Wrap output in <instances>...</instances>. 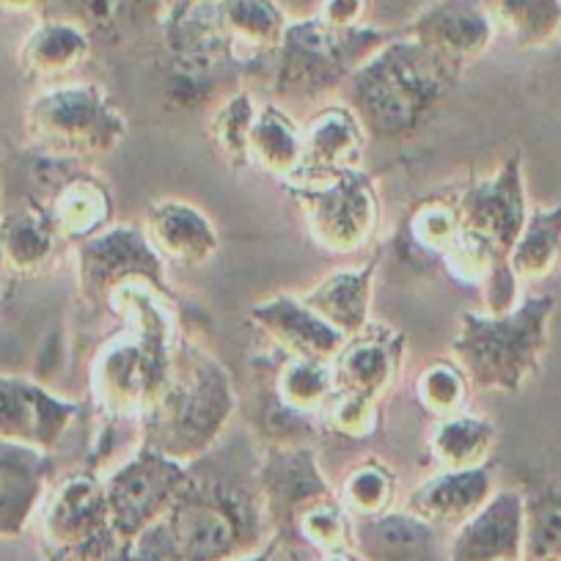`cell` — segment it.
Returning <instances> with one entry per match:
<instances>
[{"label":"cell","instance_id":"43","mask_svg":"<svg viewBox=\"0 0 561 561\" xmlns=\"http://www.w3.org/2000/svg\"><path fill=\"white\" fill-rule=\"evenodd\" d=\"M366 14H369V0H320L314 18L331 28L350 31L366 25Z\"/></svg>","mask_w":561,"mask_h":561},{"label":"cell","instance_id":"6","mask_svg":"<svg viewBox=\"0 0 561 561\" xmlns=\"http://www.w3.org/2000/svg\"><path fill=\"white\" fill-rule=\"evenodd\" d=\"M391 34L371 25L331 28L322 20H295L273 56V94L284 105H314L344 89L350 75L380 50Z\"/></svg>","mask_w":561,"mask_h":561},{"label":"cell","instance_id":"12","mask_svg":"<svg viewBox=\"0 0 561 561\" xmlns=\"http://www.w3.org/2000/svg\"><path fill=\"white\" fill-rule=\"evenodd\" d=\"M187 477L191 466L140 444L105 477L107 510L118 537L133 542L163 520Z\"/></svg>","mask_w":561,"mask_h":561},{"label":"cell","instance_id":"39","mask_svg":"<svg viewBox=\"0 0 561 561\" xmlns=\"http://www.w3.org/2000/svg\"><path fill=\"white\" fill-rule=\"evenodd\" d=\"M460 207H457V193H433V196L421 198L408 218V234L421 251L444 256L457 240H460Z\"/></svg>","mask_w":561,"mask_h":561},{"label":"cell","instance_id":"4","mask_svg":"<svg viewBox=\"0 0 561 561\" xmlns=\"http://www.w3.org/2000/svg\"><path fill=\"white\" fill-rule=\"evenodd\" d=\"M174 561H231L264 548L275 528L253 484L218 477L193 462L191 477L160 520Z\"/></svg>","mask_w":561,"mask_h":561},{"label":"cell","instance_id":"38","mask_svg":"<svg viewBox=\"0 0 561 561\" xmlns=\"http://www.w3.org/2000/svg\"><path fill=\"white\" fill-rule=\"evenodd\" d=\"M471 388V380L455 358L430 360L427 366H421L419 377H415V399H419L421 410L433 415L435 421L462 413Z\"/></svg>","mask_w":561,"mask_h":561},{"label":"cell","instance_id":"27","mask_svg":"<svg viewBox=\"0 0 561 561\" xmlns=\"http://www.w3.org/2000/svg\"><path fill=\"white\" fill-rule=\"evenodd\" d=\"M215 14L234 64L273 58L289 28L287 14L275 0H218Z\"/></svg>","mask_w":561,"mask_h":561},{"label":"cell","instance_id":"15","mask_svg":"<svg viewBox=\"0 0 561 561\" xmlns=\"http://www.w3.org/2000/svg\"><path fill=\"white\" fill-rule=\"evenodd\" d=\"M80 404L28 377L0 375V440L53 451L78 419Z\"/></svg>","mask_w":561,"mask_h":561},{"label":"cell","instance_id":"10","mask_svg":"<svg viewBox=\"0 0 561 561\" xmlns=\"http://www.w3.org/2000/svg\"><path fill=\"white\" fill-rule=\"evenodd\" d=\"M304 213V224L314 245L333 256L364 251L380 226V196L364 169H350L325 182L284 185Z\"/></svg>","mask_w":561,"mask_h":561},{"label":"cell","instance_id":"34","mask_svg":"<svg viewBox=\"0 0 561 561\" xmlns=\"http://www.w3.org/2000/svg\"><path fill=\"white\" fill-rule=\"evenodd\" d=\"M275 402H280L295 415L317 419L322 404L328 402L333 386L331 360L317 358H284L275 371Z\"/></svg>","mask_w":561,"mask_h":561},{"label":"cell","instance_id":"18","mask_svg":"<svg viewBox=\"0 0 561 561\" xmlns=\"http://www.w3.org/2000/svg\"><path fill=\"white\" fill-rule=\"evenodd\" d=\"M67 242L36 198L3 187L0 207V262L14 275H42L56 264Z\"/></svg>","mask_w":561,"mask_h":561},{"label":"cell","instance_id":"23","mask_svg":"<svg viewBox=\"0 0 561 561\" xmlns=\"http://www.w3.org/2000/svg\"><path fill=\"white\" fill-rule=\"evenodd\" d=\"M53 482L50 451L0 440V539L28 528Z\"/></svg>","mask_w":561,"mask_h":561},{"label":"cell","instance_id":"5","mask_svg":"<svg viewBox=\"0 0 561 561\" xmlns=\"http://www.w3.org/2000/svg\"><path fill=\"white\" fill-rule=\"evenodd\" d=\"M553 309V295H528L506 314L462 311L451 358L479 391L520 393L542 364Z\"/></svg>","mask_w":561,"mask_h":561},{"label":"cell","instance_id":"45","mask_svg":"<svg viewBox=\"0 0 561 561\" xmlns=\"http://www.w3.org/2000/svg\"><path fill=\"white\" fill-rule=\"evenodd\" d=\"M548 50V83H553V89L561 94V42H553Z\"/></svg>","mask_w":561,"mask_h":561},{"label":"cell","instance_id":"48","mask_svg":"<svg viewBox=\"0 0 561 561\" xmlns=\"http://www.w3.org/2000/svg\"><path fill=\"white\" fill-rule=\"evenodd\" d=\"M204 3H218V0H169V9H180V7H204Z\"/></svg>","mask_w":561,"mask_h":561},{"label":"cell","instance_id":"47","mask_svg":"<svg viewBox=\"0 0 561 561\" xmlns=\"http://www.w3.org/2000/svg\"><path fill=\"white\" fill-rule=\"evenodd\" d=\"M320 561H364L355 550H336V553H322Z\"/></svg>","mask_w":561,"mask_h":561},{"label":"cell","instance_id":"46","mask_svg":"<svg viewBox=\"0 0 561 561\" xmlns=\"http://www.w3.org/2000/svg\"><path fill=\"white\" fill-rule=\"evenodd\" d=\"M278 542H280V534H275V537L270 539V542L264 545V548H259V550H253V553L240 556V559H231V561H273Z\"/></svg>","mask_w":561,"mask_h":561},{"label":"cell","instance_id":"1","mask_svg":"<svg viewBox=\"0 0 561 561\" xmlns=\"http://www.w3.org/2000/svg\"><path fill=\"white\" fill-rule=\"evenodd\" d=\"M171 304L174 298L147 284H129L107 304L124 331L96 350L89 371L91 399L107 419L138 424L158 397L180 336Z\"/></svg>","mask_w":561,"mask_h":561},{"label":"cell","instance_id":"33","mask_svg":"<svg viewBox=\"0 0 561 561\" xmlns=\"http://www.w3.org/2000/svg\"><path fill=\"white\" fill-rule=\"evenodd\" d=\"M510 264L520 280H545L561 267V204L528 213Z\"/></svg>","mask_w":561,"mask_h":561},{"label":"cell","instance_id":"19","mask_svg":"<svg viewBox=\"0 0 561 561\" xmlns=\"http://www.w3.org/2000/svg\"><path fill=\"white\" fill-rule=\"evenodd\" d=\"M251 322L270 344L284 353V358H317L333 360L344 347L347 336L328 325L304 298L275 295L251 309Z\"/></svg>","mask_w":561,"mask_h":561},{"label":"cell","instance_id":"17","mask_svg":"<svg viewBox=\"0 0 561 561\" xmlns=\"http://www.w3.org/2000/svg\"><path fill=\"white\" fill-rule=\"evenodd\" d=\"M404 360V336L386 322H369L339 350L333 366V386L380 402L399 380Z\"/></svg>","mask_w":561,"mask_h":561},{"label":"cell","instance_id":"41","mask_svg":"<svg viewBox=\"0 0 561 561\" xmlns=\"http://www.w3.org/2000/svg\"><path fill=\"white\" fill-rule=\"evenodd\" d=\"M317 421L328 435L344 440H366L380 430V402L364 393L333 388L328 402L317 413Z\"/></svg>","mask_w":561,"mask_h":561},{"label":"cell","instance_id":"35","mask_svg":"<svg viewBox=\"0 0 561 561\" xmlns=\"http://www.w3.org/2000/svg\"><path fill=\"white\" fill-rule=\"evenodd\" d=\"M259 116V105L248 91H234L215 107L209 118V140H213L215 154L224 160L229 169L240 171L251 165V129Z\"/></svg>","mask_w":561,"mask_h":561},{"label":"cell","instance_id":"22","mask_svg":"<svg viewBox=\"0 0 561 561\" xmlns=\"http://www.w3.org/2000/svg\"><path fill=\"white\" fill-rule=\"evenodd\" d=\"M449 561H523V493L501 490L449 542Z\"/></svg>","mask_w":561,"mask_h":561},{"label":"cell","instance_id":"14","mask_svg":"<svg viewBox=\"0 0 561 561\" xmlns=\"http://www.w3.org/2000/svg\"><path fill=\"white\" fill-rule=\"evenodd\" d=\"M256 484L270 523L280 537L306 506L336 493L322 473L317 451L295 440H275L264 449L256 466Z\"/></svg>","mask_w":561,"mask_h":561},{"label":"cell","instance_id":"8","mask_svg":"<svg viewBox=\"0 0 561 561\" xmlns=\"http://www.w3.org/2000/svg\"><path fill=\"white\" fill-rule=\"evenodd\" d=\"M36 520L45 561H107L127 545L111 523L105 479L91 468L50 482Z\"/></svg>","mask_w":561,"mask_h":561},{"label":"cell","instance_id":"20","mask_svg":"<svg viewBox=\"0 0 561 561\" xmlns=\"http://www.w3.org/2000/svg\"><path fill=\"white\" fill-rule=\"evenodd\" d=\"M366 138L369 135L350 105H322L304 124V163L293 182H325L360 169Z\"/></svg>","mask_w":561,"mask_h":561},{"label":"cell","instance_id":"36","mask_svg":"<svg viewBox=\"0 0 561 561\" xmlns=\"http://www.w3.org/2000/svg\"><path fill=\"white\" fill-rule=\"evenodd\" d=\"M561 559V490L542 484L523 493V561Z\"/></svg>","mask_w":561,"mask_h":561},{"label":"cell","instance_id":"31","mask_svg":"<svg viewBox=\"0 0 561 561\" xmlns=\"http://www.w3.org/2000/svg\"><path fill=\"white\" fill-rule=\"evenodd\" d=\"M495 34L517 50H545L559 39L561 0H482Z\"/></svg>","mask_w":561,"mask_h":561},{"label":"cell","instance_id":"21","mask_svg":"<svg viewBox=\"0 0 561 561\" xmlns=\"http://www.w3.org/2000/svg\"><path fill=\"white\" fill-rule=\"evenodd\" d=\"M353 550L364 561H449L440 528L408 510L355 517Z\"/></svg>","mask_w":561,"mask_h":561},{"label":"cell","instance_id":"29","mask_svg":"<svg viewBox=\"0 0 561 561\" xmlns=\"http://www.w3.org/2000/svg\"><path fill=\"white\" fill-rule=\"evenodd\" d=\"M377 264H364L355 270H339L322 278L314 289L304 295V304L311 306L328 325L344 336H355L371 322V287H375Z\"/></svg>","mask_w":561,"mask_h":561},{"label":"cell","instance_id":"25","mask_svg":"<svg viewBox=\"0 0 561 561\" xmlns=\"http://www.w3.org/2000/svg\"><path fill=\"white\" fill-rule=\"evenodd\" d=\"M490 495H493V477L488 466L438 471L408 495L404 510L438 528H460L468 517L488 504Z\"/></svg>","mask_w":561,"mask_h":561},{"label":"cell","instance_id":"13","mask_svg":"<svg viewBox=\"0 0 561 561\" xmlns=\"http://www.w3.org/2000/svg\"><path fill=\"white\" fill-rule=\"evenodd\" d=\"M462 234L477 240L495 256L510 259L523 226L528 220L526 169L523 154L515 152L493 171V176L479 180L457 193Z\"/></svg>","mask_w":561,"mask_h":561},{"label":"cell","instance_id":"49","mask_svg":"<svg viewBox=\"0 0 561 561\" xmlns=\"http://www.w3.org/2000/svg\"><path fill=\"white\" fill-rule=\"evenodd\" d=\"M542 561H561V559H542Z\"/></svg>","mask_w":561,"mask_h":561},{"label":"cell","instance_id":"26","mask_svg":"<svg viewBox=\"0 0 561 561\" xmlns=\"http://www.w3.org/2000/svg\"><path fill=\"white\" fill-rule=\"evenodd\" d=\"M50 14L83 25L94 42H127L163 31L169 0H53Z\"/></svg>","mask_w":561,"mask_h":561},{"label":"cell","instance_id":"30","mask_svg":"<svg viewBox=\"0 0 561 561\" xmlns=\"http://www.w3.org/2000/svg\"><path fill=\"white\" fill-rule=\"evenodd\" d=\"M251 165L278 182H293L304 163V124L293 118L287 107L259 105V116L251 129Z\"/></svg>","mask_w":561,"mask_h":561},{"label":"cell","instance_id":"11","mask_svg":"<svg viewBox=\"0 0 561 561\" xmlns=\"http://www.w3.org/2000/svg\"><path fill=\"white\" fill-rule=\"evenodd\" d=\"M78 293L91 309H107L113 295L129 284H147L174 298L165 259L149 240L144 226H107L75 248Z\"/></svg>","mask_w":561,"mask_h":561},{"label":"cell","instance_id":"2","mask_svg":"<svg viewBox=\"0 0 561 561\" xmlns=\"http://www.w3.org/2000/svg\"><path fill=\"white\" fill-rule=\"evenodd\" d=\"M237 410L229 369L196 336L180 331L158 397L140 415V444L193 466L218 446Z\"/></svg>","mask_w":561,"mask_h":561},{"label":"cell","instance_id":"24","mask_svg":"<svg viewBox=\"0 0 561 561\" xmlns=\"http://www.w3.org/2000/svg\"><path fill=\"white\" fill-rule=\"evenodd\" d=\"M144 229L160 256L176 267H204L220 251V237L213 220L182 198H158L149 204Z\"/></svg>","mask_w":561,"mask_h":561},{"label":"cell","instance_id":"42","mask_svg":"<svg viewBox=\"0 0 561 561\" xmlns=\"http://www.w3.org/2000/svg\"><path fill=\"white\" fill-rule=\"evenodd\" d=\"M107 561H174V553H171V545L169 539H165L163 526L154 523L149 531H144L138 539L124 545V548Z\"/></svg>","mask_w":561,"mask_h":561},{"label":"cell","instance_id":"32","mask_svg":"<svg viewBox=\"0 0 561 561\" xmlns=\"http://www.w3.org/2000/svg\"><path fill=\"white\" fill-rule=\"evenodd\" d=\"M495 444V427L488 419L468 415L466 410L449 419H438L430 433V457L440 471L482 468Z\"/></svg>","mask_w":561,"mask_h":561},{"label":"cell","instance_id":"7","mask_svg":"<svg viewBox=\"0 0 561 561\" xmlns=\"http://www.w3.org/2000/svg\"><path fill=\"white\" fill-rule=\"evenodd\" d=\"M127 116L96 83H58L25 105L31 152L61 160H91L116 152L127 138Z\"/></svg>","mask_w":561,"mask_h":561},{"label":"cell","instance_id":"28","mask_svg":"<svg viewBox=\"0 0 561 561\" xmlns=\"http://www.w3.org/2000/svg\"><path fill=\"white\" fill-rule=\"evenodd\" d=\"M94 50V39L83 25L67 18H42L18 50V64L25 78L56 83L83 67Z\"/></svg>","mask_w":561,"mask_h":561},{"label":"cell","instance_id":"3","mask_svg":"<svg viewBox=\"0 0 561 561\" xmlns=\"http://www.w3.org/2000/svg\"><path fill=\"white\" fill-rule=\"evenodd\" d=\"M460 69L410 39H388L344 83V105L358 116L366 135L399 140L413 135L446 100Z\"/></svg>","mask_w":561,"mask_h":561},{"label":"cell","instance_id":"37","mask_svg":"<svg viewBox=\"0 0 561 561\" xmlns=\"http://www.w3.org/2000/svg\"><path fill=\"white\" fill-rule=\"evenodd\" d=\"M339 501L353 517H375L391 510L397 499V473L382 460H360L344 473L336 490Z\"/></svg>","mask_w":561,"mask_h":561},{"label":"cell","instance_id":"40","mask_svg":"<svg viewBox=\"0 0 561 561\" xmlns=\"http://www.w3.org/2000/svg\"><path fill=\"white\" fill-rule=\"evenodd\" d=\"M353 523L355 517L350 515L347 506L339 501V495H325V499L314 501L306 506L298 517H295L293 528L306 545L322 553H336V550H353Z\"/></svg>","mask_w":561,"mask_h":561},{"label":"cell","instance_id":"44","mask_svg":"<svg viewBox=\"0 0 561 561\" xmlns=\"http://www.w3.org/2000/svg\"><path fill=\"white\" fill-rule=\"evenodd\" d=\"M53 0H0V18H47Z\"/></svg>","mask_w":561,"mask_h":561},{"label":"cell","instance_id":"16","mask_svg":"<svg viewBox=\"0 0 561 561\" xmlns=\"http://www.w3.org/2000/svg\"><path fill=\"white\" fill-rule=\"evenodd\" d=\"M404 34L460 72L482 58L495 39L482 0H435L419 12Z\"/></svg>","mask_w":561,"mask_h":561},{"label":"cell","instance_id":"9","mask_svg":"<svg viewBox=\"0 0 561 561\" xmlns=\"http://www.w3.org/2000/svg\"><path fill=\"white\" fill-rule=\"evenodd\" d=\"M83 160H61L31 152L7 169L9 191L28 193L45 207L64 242H83L113 220L111 187Z\"/></svg>","mask_w":561,"mask_h":561}]
</instances>
